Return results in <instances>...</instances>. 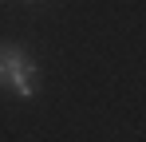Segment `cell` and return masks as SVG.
<instances>
[{"mask_svg":"<svg viewBox=\"0 0 146 142\" xmlns=\"http://www.w3.org/2000/svg\"><path fill=\"white\" fill-rule=\"evenodd\" d=\"M0 59H4V83L20 99H32L36 95V59L16 44H0Z\"/></svg>","mask_w":146,"mask_h":142,"instance_id":"6da1fadb","label":"cell"},{"mask_svg":"<svg viewBox=\"0 0 146 142\" xmlns=\"http://www.w3.org/2000/svg\"><path fill=\"white\" fill-rule=\"evenodd\" d=\"M24 4H40V0H24Z\"/></svg>","mask_w":146,"mask_h":142,"instance_id":"3957f363","label":"cell"},{"mask_svg":"<svg viewBox=\"0 0 146 142\" xmlns=\"http://www.w3.org/2000/svg\"><path fill=\"white\" fill-rule=\"evenodd\" d=\"M0 83H4V59H0Z\"/></svg>","mask_w":146,"mask_h":142,"instance_id":"7a4b0ae2","label":"cell"}]
</instances>
